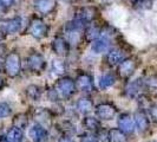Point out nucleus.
I'll return each instance as SVG.
<instances>
[{
	"instance_id": "1",
	"label": "nucleus",
	"mask_w": 157,
	"mask_h": 142,
	"mask_svg": "<svg viewBox=\"0 0 157 142\" xmlns=\"http://www.w3.org/2000/svg\"><path fill=\"white\" fill-rule=\"evenodd\" d=\"M4 68H5V73L10 78H16L21 72V58L20 55L12 51L5 56L4 59Z\"/></svg>"
},
{
	"instance_id": "2",
	"label": "nucleus",
	"mask_w": 157,
	"mask_h": 142,
	"mask_svg": "<svg viewBox=\"0 0 157 142\" xmlns=\"http://www.w3.org/2000/svg\"><path fill=\"white\" fill-rule=\"evenodd\" d=\"M27 32L29 34L32 36L34 39L41 40L46 38L50 33V26L47 25L41 18L39 17H33L30 23H29V27H27Z\"/></svg>"
},
{
	"instance_id": "3",
	"label": "nucleus",
	"mask_w": 157,
	"mask_h": 142,
	"mask_svg": "<svg viewBox=\"0 0 157 142\" xmlns=\"http://www.w3.org/2000/svg\"><path fill=\"white\" fill-rule=\"evenodd\" d=\"M137 68H138V59L136 57H126L118 65L117 73L122 79L128 81L135 73Z\"/></svg>"
},
{
	"instance_id": "4",
	"label": "nucleus",
	"mask_w": 157,
	"mask_h": 142,
	"mask_svg": "<svg viewBox=\"0 0 157 142\" xmlns=\"http://www.w3.org/2000/svg\"><path fill=\"white\" fill-rule=\"evenodd\" d=\"M55 88L57 89L59 96L64 98V100H67L70 98L72 95L75 94L76 91V85H75V81L67 77V76H63V77H59L57 83H56Z\"/></svg>"
},
{
	"instance_id": "5",
	"label": "nucleus",
	"mask_w": 157,
	"mask_h": 142,
	"mask_svg": "<svg viewBox=\"0 0 157 142\" xmlns=\"http://www.w3.org/2000/svg\"><path fill=\"white\" fill-rule=\"evenodd\" d=\"M27 68H29V70L33 72V73H41V72H44L45 69H46L47 66V63H46V59H45V57L39 53V52H37V51H33L31 52L30 55L27 56Z\"/></svg>"
},
{
	"instance_id": "6",
	"label": "nucleus",
	"mask_w": 157,
	"mask_h": 142,
	"mask_svg": "<svg viewBox=\"0 0 157 142\" xmlns=\"http://www.w3.org/2000/svg\"><path fill=\"white\" fill-rule=\"evenodd\" d=\"M75 85H76V90L84 94H90L94 90V78L87 72H80L77 75V77L75 79Z\"/></svg>"
},
{
	"instance_id": "7",
	"label": "nucleus",
	"mask_w": 157,
	"mask_h": 142,
	"mask_svg": "<svg viewBox=\"0 0 157 142\" xmlns=\"http://www.w3.org/2000/svg\"><path fill=\"white\" fill-rule=\"evenodd\" d=\"M96 116L101 121H111L117 115V108L110 102H103L98 104L96 108Z\"/></svg>"
},
{
	"instance_id": "8",
	"label": "nucleus",
	"mask_w": 157,
	"mask_h": 142,
	"mask_svg": "<svg viewBox=\"0 0 157 142\" xmlns=\"http://www.w3.org/2000/svg\"><path fill=\"white\" fill-rule=\"evenodd\" d=\"M21 18L20 17H12L6 19H0V29L6 34H16L21 29Z\"/></svg>"
},
{
	"instance_id": "9",
	"label": "nucleus",
	"mask_w": 157,
	"mask_h": 142,
	"mask_svg": "<svg viewBox=\"0 0 157 142\" xmlns=\"http://www.w3.org/2000/svg\"><path fill=\"white\" fill-rule=\"evenodd\" d=\"M51 46H52L53 52L58 57H66V56H69L70 44H69V41L66 40L65 37H62V36L55 37L53 40H52V43H51Z\"/></svg>"
},
{
	"instance_id": "10",
	"label": "nucleus",
	"mask_w": 157,
	"mask_h": 142,
	"mask_svg": "<svg viewBox=\"0 0 157 142\" xmlns=\"http://www.w3.org/2000/svg\"><path fill=\"white\" fill-rule=\"evenodd\" d=\"M97 16H98V11H97L96 7H94V6H84V7L79 8L75 18L80 20L84 25H89L97 18Z\"/></svg>"
},
{
	"instance_id": "11",
	"label": "nucleus",
	"mask_w": 157,
	"mask_h": 142,
	"mask_svg": "<svg viewBox=\"0 0 157 142\" xmlns=\"http://www.w3.org/2000/svg\"><path fill=\"white\" fill-rule=\"evenodd\" d=\"M134 121L135 126L138 129L140 133H145L148 132L150 128V120L148 114L145 112V110L143 109H138L135 111L134 114Z\"/></svg>"
},
{
	"instance_id": "12",
	"label": "nucleus",
	"mask_w": 157,
	"mask_h": 142,
	"mask_svg": "<svg viewBox=\"0 0 157 142\" xmlns=\"http://www.w3.org/2000/svg\"><path fill=\"white\" fill-rule=\"evenodd\" d=\"M118 128L124 132L126 135L128 134H134L135 133V129H136V126H135V121L134 117H131L130 114L128 112H123L119 115L118 117Z\"/></svg>"
},
{
	"instance_id": "13",
	"label": "nucleus",
	"mask_w": 157,
	"mask_h": 142,
	"mask_svg": "<svg viewBox=\"0 0 157 142\" xmlns=\"http://www.w3.org/2000/svg\"><path fill=\"white\" fill-rule=\"evenodd\" d=\"M33 5L36 11L43 14V16H47L50 13H52L57 7V0H34Z\"/></svg>"
},
{
	"instance_id": "14",
	"label": "nucleus",
	"mask_w": 157,
	"mask_h": 142,
	"mask_svg": "<svg viewBox=\"0 0 157 142\" xmlns=\"http://www.w3.org/2000/svg\"><path fill=\"white\" fill-rule=\"evenodd\" d=\"M29 136L31 137L33 142H45L48 137V133H47V129L45 127L36 123L30 128Z\"/></svg>"
},
{
	"instance_id": "15",
	"label": "nucleus",
	"mask_w": 157,
	"mask_h": 142,
	"mask_svg": "<svg viewBox=\"0 0 157 142\" xmlns=\"http://www.w3.org/2000/svg\"><path fill=\"white\" fill-rule=\"evenodd\" d=\"M124 58H125L124 51L122 49H118V47H115V49L111 47L110 50L106 52V63L111 68L119 65Z\"/></svg>"
},
{
	"instance_id": "16",
	"label": "nucleus",
	"mask_w": 157,
	"mask_h": 142,
	"mask_svg": "<svg viewBox=\"0 0 157 142\" xmlns=\"http://www.w3.org/2000/svg\"><path fill=\"white\" fill-rule=\"evenodd\" d=\"M34 120L40 126L48 128L51 126V121H52V115L50 110H47L45 108H36L34 110Z\"/></svg>"
},
{
	"instance_id": "17",
	"label": "nucleus",
	"mask_w": 157,
	"mask_h": 142,
	"mask_svg": "<svg viewBox=\"0 0 157 142\" xmlns=\"http://www.w3.org/2000/svg\"><path fill=\"white\" fill-rule=\"evenodd\" d=\"M111 49V39L105 37H99L92 43V51L94 53H106Z\"/></svg>"
},
{
	"instance_id": "18",
	"label": "nucleus",
	"mask_w": 157,
	"mask_h": 142,
	"mask_svg": "<svg viewBox=\"0 0 157 142\" xmlns=\"http://www.w3.org/2000/svg\"><path fill=\"white\" fill-rule=\"evenodd\" d=\"M83 127L86 129L89 133H98L102 129V124H101V120L94 116H85L83 118Z\"/></svg>"
},
{
	"instance_id": "19",
	"label": "nucleus",
	"mask_w": 157,
	"mask_h": 142,
	"mask_svg": "<svg viewBox=\"0 0 157 142\" xmlns=\"http://www.w3.org/2000/svg\"><path fill=\"white\" fill-rule=\"evenodd\" d=\"M76 108L82 115H87L91 111H94V104L89 97H80L76 103Z\"/></svg>"
},
{
	"instance_id": "20",
	"label": "nucleus",
	"mask_w": 157,
	"mask_h": 142,
	"mask_svg": "<svg viewBox=\"0 0 157 142\" xmlns=\"http://www.w3.org/2000/svg\"><path fill=\"white\" fill-rule=\"evenodd\" d=\"M101 32H102V27L97 26V25H89L86 26L85 31L83 33L84 39L89 41V43H94L96 39H98L101 37Z\"/></svg>"
},
{
	"instance_id": "21",
	"label": "nucleus",
	"mask_w": 157,
	"mask_h": 142,
	"mask_svg": "<svg viewBox=\"0 0 157 142\" xmlns=\"http://www.w3.org/2000/svg\"><path fill=\"white\" fill-rule=\"evenodd\" d=\"M106 139L109 142H128V136L124 132H122L119 128H111L109 129Z\"/></svg>"
},
{
	"instance_id": "22",
	"label": "nucleus",
	"mask_w": 157,
	"mask_h": 142,
	"mask_svg": "<svg viewBox=\"0 0 157 142\" xmlns=\"http://www.w3.org/2000/svg\"><path fill=\"white\" fill-rule=\"evenodd\" d=\"M51 70H52V73L56 75V76H58V77H63V76H65L66 70H67V66H66L65 61L60 59V58L53 59L52 65H51Z\"/></svg>"
},
{
	"instance_id": "23",
	"label": "nucleus",
	"mask_w": 157,
	"mask_h": 142,
	"mask_svg": "<svg viewBox=\"0 0 157 142\" xmlns=\"http://www.w3.org/2000/svg\"><path fill=\"white\" fill-rule=\"evenodd\" d=\"M6 139L8 142H23L24 132L18 127L12 126L6 133Z\"/></svg>"
},
{
	"instance_id": "24",
	"label": "nucleus",
	"mask_w": 157,
	"mask_h": 142,
	"mask_svg": "<svg viewBox=\"0 0 157 142\" xmlns=\"http://www.w3.org/2000/svg\"><path fill=\"white\" fill-rule=\"evenodd\" d=\"M116 83V75L112 73V72H108V73H104L102 77L99 78V88L102 90H106L111 88L112 85H115Z\"/></svg>"
},
{
	"instance_id": "25",
	"label": "nucleus",
	"mask_w": 157,
	"mask_h": 142,
	"mask_svg": "<svg viewBox=\"0 0 157 142\" xmlns=\"http://www.w3.org/2000/svg\"><path fill=\"white\" fill-rule=\"evenodd\" d=\"M25 93H26V96L31 101H39L41 98V95H43V90L37 84H30V85H27Z\"/></svg>"
},
{
	"instance_id": "26",
	"label": "nucleus",
	"mask_w": 157,
	"mask_h": 142,
	"mask_svg": "<svg viewBox=\"0 0 157 142\" xmlns=\"http://www.w3.org/2000/svg\"><path fill=\"white\" fill-rule=\"evenodd\" d=\"M142 88H144L143 81L136 79V81L128 84V87L125 88V93L128 94L129 97H136V96L140 95V90H141Z\"/></svg>"
},
{
	"instance_id": "27",
	"label": "nucleus",
	"mask_w": 157,
	"mask_h": 142,
	"mask_svg": "<svg viewBox=\"0 0 157 142\" xmlns=\"http://www.w3.org/2000/svg\"><path fill=\"white\" fill-rule=\"evenodd\" d=\"M13 126L20 128L21 130H24L25 128H27L29 126V117L26 114L20 112V114H17L16 116L13 117Z\"/></svg>"
},
{
	"instance_id": "28",
	"label": "nucleus",
	"mask_w": 157,
	"mask_h": 142,
	"mask_svg": "<svg viewBox=\"0 0 157 142\" xmlns=\"http://www.w3.org/2000/svg\"><path fill=\"white\" fill-rule=\"evenodd\" d=\"M144 88H148L151 90H157V75H150L143 81Z\"/></svg>"
},
{
	"instance_id": "29",
	"label": "nucleus",
	"mask_w": 157,
	"mask_h": 142,
	"mask_svg": "<svg viewBox=\"0 0 157 142\" xmlns=\"http://www.w3.org/2000/svg\"><path fill=\"white\" fill-rule=\"evenodd\" d=\"M154 1L155 0H135L134 5L135 7L138 10H149L152 7Z\"/></svg>"
},
{
	"instance_id": "30",
	"label": "nucleus",
	"mask_w": 157,
	"mask_h": 142,
	"mask_svg": "<svg viewBox=\"0 0 157 142\" xmlns=\"http://www.w3.org/2000/svg\"><path fill=\"white\" fill-rule=\"evenodd\" d=\"M11 114H12V109H11L10 104L6 102H0V120L8 117Z\"/></svg>"
},
{
	"instance_id": "31",
	"label": "nucleus",
	"mask_w": 157,
	"mask_h": 142,
	"mask_svg": "<svg viewBox=\"0 0 157 142\" xmlns=\"http://www.w3.org/2000/svg\"><path fill=\"white\" fill-rule=\"evenodd\" d=\"M46 95H47V98H48L51 102H58V101H59V97H60L56 88H50V89L47 90Z\"/></svg>"
},
{
	"instance_id": "32",
	"label": "nucleus",
	"mask_w": 157,
	"mask_h": 142,
	"mask_svg": "<svg viewBox=\"0 0 157 142\" xmlns=\"http://www.w3.org/2000/svg\"><path fill=\"white\" fill-rule=\"evenodd\" d=\"M149 115L152 122L157 124V104H151L149 107Z\"/></svg>"
},
{
	"instance_id": "33",
	"label": "nucleus",
	"mask_w": 157,
	"mask_h": 142,
	"mask_svg": "<svg viewBox=\"0 0 157 142\" xmlns=\"http://www.w3.org/2000/svg\"><path fill=\"white\" fill-rule=\"evenodd\" d=\"M82 142H98V137L94 133H87L82 136Z\"/></svg>"
},
{
	"instance_id": "34",
	"label": "nucleus",
	"mask_w": 157,
	"mask_h": 142,
	"mask_svg": "<svg viewBox=\"0 0 157 142\" xmlns=\"http://www.w3.org/2000/svg\"><path fill=\"white\" fill-rule=\"evenodd\" d=\"M58 142H73V140L71 139L70 135L67 134H63L59 139H58Z\"/></svg>"
},
{
	"instance_id": "35",
	"label": "nucleus",
	"mask_w": 157,
	"mask_h": 142,
	"mask_svg": "<svg viewBox=\"0 0 157 142\" xmlns=\"http://www.w3.org/2000/svg\"><path fill=\"white\" fill-rule=\"evenodd\" d=\"M13 2H14V0H0V4L1 5H4L5 7L10 8L12 5H13Z\"/></svg>"
},
{
	"instance_id": "36",
	"label": "nucleus",
	"mask_w": 157,
	"mask_h": 142,
	"mask_svg": "<svg viewBox=\"0 0 157 142\" xmlns=\"http://www.w3.org/2000/svg\"><path fill=\"white\" fill-rule=\"evenodd\" d=\"M7 10H8L7 7H5L4 5H1V4H0V17L4 16V14L7 12Z\"/></svg>"
},
{
	"instance_id": "37",
	"label": "nucleus",
	"mask_w": 157,
	"mask_h": 142,
	"mask_svg": "<svg viewBox=\"0 0 157 142\" xmlns=\"http://www.w3.org/2000/svg\"><path fill=\"white\" fill-rule=\"evenodd\" d=\"M6 36H7V34L0 29V44H1V41H4V40L6 39Z\"/></svg>"
},
{
	"instance_id": "38",
	"label": "nucleus",
	"mask_w": 157,
	"mask_h": 142,
	"mask_svg": "<svg viewBox=\"0 0 157 142\" xmlns=\"http://www.w3.org/2000/svg\"><path fill=\"white\" fill-rule=\"evenodd\" d=\"M5 84H6V83H5V78H4L2 76H0V91L5 88Z\"/></svg>"
},
{
	"instance_id": "39",
	"label": "nucleus",
	"mask_w": 157,
	"mask_h": 142,
	"mask_svg": "<svg viewBox=\"0 0 157 142\" xmlns=\"http://www.w3.org/2000/svg\"><path fill=\"white\" fill-rule=\"evenodd\" d=\"M0 72H5V68H4V61L0 58Z\"/></svg>"
},
{
	"instance_id": "40",
	"label": "nucleus",
	"mask_w": 157,
	"mask_h": 142,
	"mask_svg": "<svg viewBox=\"0 0 157 142\" xmlns=\"http://www.w3.org/2000/svg\"><path fill=\"white\" fill-rule=\"evenodd\" d=\"M0 142H8L6 139V135H0Z\"/></svg>"
},
{
	"instance_id": "41",
	"label": "nucleus",
	"mask_w": 157,
	"mask_h": 142,
	"mask_svg": "<svg viewBox=\"0 0 157 142\" xmlns=\"http://www.w3.org/2000/svg\"><path fill=\"white\" fill-rule=\"evenodd\" d=\"M101 1H103V2H108V1H110V0H101Z\"/></svg>"
}]
</instances>
